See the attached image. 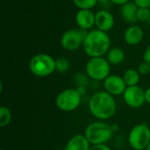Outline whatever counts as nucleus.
Instances as JSON below:
<instances>
[{
	"label": "nucleus",
	"mask_w": 150,
	"mask_h": 150,
	"mask_svg": "<svg viewBox=\"0 0 150 150\" xmlns=\"http://www.w3.org/2000/svg\"><path fill=\"white\" fill-rule=\"evenodd\" d=\"M83 48L84 53L91 57H102L111 48V38L107 33L98 29L91 30L87 33Z\"/></svg>",
	"instance_id": "1"
},
{
	"label": "nucleus",
	"mask_w": 150,
	"mask_h": 150,
	"mask_svg": "<svg viewBox=\"0 0 150 150\" xmlns=\"http://www.w3.org/2000/svg\"><path fill=\"white\" fill-rule=\"evenodd\" d=\"M117 105L113 96L106 91L95 93L89 101V110L91 113L100 120L112 118L116 112Z\"/></svg>",
	"instance_id": "2"
},
{
	"label": "nucleus",
	"mask_w": 150,
	"mask_h": 150,
	"mask_svg": "<svg viewBox=\"0 0 150 150\" xmlns=\"http://www.w3.org/2000/svg\"><path fill=\"white\" fill-rule=\"evenodd\" d=\"M112 127L102 121H97L90 124L86 129L84 135L91 145L105 144L112 137Z\"/></svg>",
	"instance_id": "3"
},
{
	"label": "nucleus",
	"mask_w": 150,
	"mask_h": 150,
	"mask_svg": "<svg viewBox=\"0 0 150 150\" xmlns=\"http://www.w3.org/2000/svg\"><path fill=\"white\" fill-rule=\"evenodd\" d=\"M29 68L31 72L39 77H46L53 74L55 69V59L47 54H37L32 57Z\"/></svg>",
	"instance_id": "4"
},
{
	"label": "nucleus",
	"mask_w": 150,
	"mask_h": 150,
	"mask_svg": "<svg viewBox=\"0 0 150 150\" xmlns=\"http://www.w3.org/2000/svg\"><path fill=\"white\" fill-rule=\"evenodd\" d=\"M85 70L89 77L95 81H104L111 72V64L104 56L91 57L86 63Z\"/></svg>",
	"instance_id": "5"
},
{
	"label": "nucleus",
	"mask_w": 150,
	"mask_h": 150,
	"mask_svg": "<svg viewBox=\"0 0 150 150\" xmlns=\"http://www.w3.org/2000/svg\"><path fill=\"white\" fill-rule=\"evenodd\" d=\"M56 106L63 112H72L81 104V95L75 89H67L58 94L55 99Z\"/></svg>",
	"instance_id": "6"
},
{
	"label": "nucleus",
	"mask_w": 150,
	"mask_h": 150,
	"mask_svg": "<svg viewBox=\"0 0 150 150\" xmlns=\"http://www.w3.org/2000/svg\"><path fill=\"white\" fill-rule=\"evenodd\" d=\"M128 142L134 150L146 149L150 143V129L145 124L134 127L128 135Z\"/></svg>",
	"instance_id": "7"
},
{
	"label": "nucleus",
	"mask_w": 150,
	"mask_h": 150,
	"mask_svg": "<svg viewBox=\"0 0 150 150\" xmlns=\"http://www.w3.org/2000/svg\"><path fill=\"white\" fill-rule=\"evenodd\" d=\"M88 32L79 29H69L63 33L61 37V46L67 51H76L83 47L84 38Z\"/></svg>",
	"instance_id": "8"
},
{
	"label": "nucleus",
	"mask_w": 150,
	"mask_h": 150,
	"mask_svg": "<svg viewBox=\"0 0 150 150\" xmlns=\"http://www.w3.org/2000/svg\"><path fill=\"white\" fill-rule=\"evenodd\" d=\"M123 99L128 106L139 108L146 102L145 91L138 85L127 87L125 92L123 93Z\"/></svg>",
	"instance_id": "9"
},
{
	"label": "nucleus",
	"mask_w": 150,
	"mask_h": 150,
	"mask_svg": "<svg viewBox=\"0 0 150 150\" xmlns=\"http://www.w3.org/2000/svg\"><path fill=\"white\" fill-rule=\"evenodd\" d=\"M104 87L106 92L112 96L123 95L127 89V84L123 79L117 75H110L105 80H104Z\"/></svg>",
	"instance_id": "10"
},
{
	"label": "nucleus",
	"mask_w": 150,
	"mask_h": 150,
	"mask_svg": "<svg viewBox=\"0 0 150 150\" xmlns=\"http://www.w3.org/2000/svg\"><path fill=\"white\" fill-rule=\"evenodd\" d=\"M114 24V17L109 11L99 10L95 13V26L97 29L107 33L113 28Z\"/></svg>",
	"instance_id": "11"
},
{
	"label": "nucleus",
	"mask_w": 150,
	"mask_h": 150,
	"mask_svg": "<svg viewBox=\"0 0 150 150\" xmlns=\"http://www.w3.org/2000/svg\"><path fill=\"white\" fill-rule=\"evenodd\" d=\"M76 23L80 29L90 30L95 25V13L91 10H79L76 15Z\"/></svg>",
	"instance_id": "12"
},
{
	"label": "nucleus",
	"mask_w": 150,
	"mask_h": 150,
	"mask_svg": "<svg viewBox=\"0 0 150 150\" xmlns=\"http://www.w3.org/2000/svg\"><path fill=\"white\" fill-rule=\"evenodd\" d=\"M124 40L130 46H136L140 44L144 37V32L142 27L137 25L128 26L124 32Z\"/></svg>",
	"instance_id": "13"
},
{
	"label": "nucleus",
	"mask_w": 150,
	"mask_h": 150,
	"mask_svg": "<svg viewBox=\"0 0 150 150\" xmlns=\"http://www.w3.org/2000/svg\"><path fill=\"white\" fill-rule=\"evenodd\" d=\"M91 143L83 134H76L69 139L64 150H90Z\"/></svg>",
	"instance_id": "14"
},
{
	"label": "nucleus",
	"mask_w": 150,
	"mask_h": 150,
	"mask_svg": "<svg viewBox=\"0 0 150 150\" xmlns=\"http://www.w3.org/2000/svg\"><path fill=\"white\" fill-rule=\"evenodd\" d=\"M138 10L139 7L134 2L125 4L121 6V17L128 23H136L138 22Z\"/></svg>",
	"instance_id": "15"
},
{
	"label": "nucleus",
	"mask_w": 150,
	"mask_h": 150,
	"mask_svg": "<svg viewBox=\"0 0 150 150\" xmlns=\"http://www.w3.org/2000/svg\"><path fill=\"white\" fill-rule=\"evenodd\" d=\"M126 58V54L124 50L120 47H112L110 48L108 53L106 54V59L112 65H119L124 62Z\"/></svg>",
	"instance_id": "16"
},
{
	"label": "nucleus",
	"mask_w": 150,
	"mask_h": 150,
	"mask_svg": "<svg viewBox=\"0 0 150 150\" xmlns=\"http://www.w3.org/2000/svg\"><path fill=\"white\" fill-rule=\"evenodd\" d=\"M140 75L141 74L138 72V70H135L133 69H129L126 70L124 73V76H123V79H124L127 86L130 87V86L137 85L140 81Z\"/></svg>",
	"instance_id": "17"
},
{
	"label": "nucleus",
	"mask_w": 150,
	"mask_h": 150,
	"mask_svg": "<svg viewBox=\"0 0 150 150\" xmlns=\"http://www.w3.org/2000/svg\"><path fill=\"white\" fill-rule=\"evenodd\" d=\"M11 112L9 108L5 106H1L0 107V127H4L10 124L11 121Z\"/></svg>",
	"instance_id": "18"
},
{
	"label": "nucleus",
	"mask_w": 150,
	"mask_h": 150,
	"mask_svg": "<svg viewBox=\"0 0 150 150\" xmlns=\"http://www.w3.org/2000/svg\"><path fill=\"white\" fill-rule=\"evenodd\" d=\"M79 10H91L98 4V0H72Z\"/></svg>",
	"instance_id": "19"
},
{
	"label": "nucleus",
	"mask_w": 150,
	"mask_h": 150,
	"mask_svg": "<svg viewBox=\"0 0 150 150\" xmlns=\"http://www.w3.org/2000/svg\"><path fill=\"white\" fill-rule=\"evenodd\" d=\"M70 63L68 59L64 57H60L55 60V69L58 72L64 73L69 69Z\"/></svg>",
	"instance_id": "20"
},
{
	"label": "nucleus",
	"mask_w": 150,
	"mask_h": 150,
	"mask_svg": "<svg viewBox=\"0 0 150 150\" xmlns=\"http://www.w3.org/2000/svg\"><path fill=\"white\" fill-rule=\"evenodd\" d=\"M149 8H139V10H138V21L146 22V21H149Z\"/></svg>",
	"instance_id": "21"
},
{
	"label": "nucleus",
	"mask_w": 150,
	"mask_h": 150,
	"mask_svg": "<svg viewBox=\"0 0 150 150\" xmlns=\"http://www.w3.org/2000/svg\"><path fill=\"white\" fill-rule=\"evenodd\" d=\"M138 72L141 75H148L150 73V64L149 62L143 61L138 66Z\"/></svg>",
	"instance_id": "22"
},
{
	"label": "nucleus",
	"mask_w": 150,
	"mask_h": 150,
	"mask_svg": "<svg viewBox=\"0 0 150 150\" xmlns=\"http://www.w3.org/2000/svg\"><path fill=\"white\" fill-rule=\"evenodd\" d=\"M139 8H149L150 0H134L133 1Z\"/></svg>",
	"instance_id": "23"
},
{
	"label": "nucleus",
	"mask_w": 150,
	"mask_h": 150,
	"mask_svg": "<svg viewBox=\"0 0 150 150\" xmlns=\"http://www.w3.org/2000/svg\"><path fill=\"white\" fill-rule=\"evenodd\" d=\"M90 150H112L105 144H98V145H91Z\"/></svg>",
	"instance_id": "24"
},
{
	"label": "nucleus",
	"mask_w": 150,
	"mask_h": 150,
	"mask_svg": "<svg viewBox=\"0 0 150 150\" xmlns=\"http://www.w3.org/2000/svg\"><path fill=\"white\" fill-rule=\"evenodd\" d=\"M143 61L149 62L150 64V45L147 47V48L144 51V54H143Z\"/></svg>",
	"instance_id": "25"
},
{
	"label": "nucleus",
	"mask_w": 150,
	"mask_h": 150,
	"mask_svg": "<svg viewBox=\"0 0 150 150\" xmlns=\"http://www.w3.org/2000/svg\"><path fill=\"white\" fill-rule=\"evenodd\" d=\"M111 2L113 4H117V5H124L125 4H127L129 2H131V0H111Z\"/></svg>",
	"instance_id": "26"
},
{
	"label": "nucleus",
	"mask_w": 150,
	"mask_h": 150,
	"mask_svg": "<svg viewBox=\"0 0 150 150\" xmlns=\"http://www.w3.org/2000/svg\"><path fill=\"white\" fill-rule=\"evenodd\" d=\"M145 100H146V102L150 104V88L145 91Z\"/></svg>",
	"instance_id": "27"
},
{
	"label": "nucleus",
	"mask_w": 150,
	"mask_h": 150,
	"mask_svg": "<svg viewBox=\"0 0 150 150\" xmlns=\"http://www.w3.org/2000/svg\"><path fill=\"white\" fill-rule=\"evenodd\" d=\"M111 0H98V3H101V4H105V3H107Z\"/></svg>",
	"instance_id": "28"
},
{
	"label": "nucleus",
	"mask_w": 150,
	"mask_h": 150,
	"mask_svg": "<svg viewBox=\"0 0 150 150\" xmlns=\"http://www.w3.org/2000/svg\"><path fill=\"white\" fill-rule=\"evenodd\" d=\"M145 150H150V143L149 144V145H148V147L146 148V149Z\"/></svg>",
	"instance_id": "29"
},
{
	"label": "nucleus",
	"mask_w": 150,
	"mask_h": 150,
	"mask_svg": "<svg viewBox=\"0 0 150 150\" xmlns=\"http://www.w3.org/2000/svg\"><path fill=\"white\" fill-rule=\"evenodd\" d=\"M54 150H62V149H54Z\"/></svg>",
	"instance_id": "30"
},
{
	"label": "nucleus",
	"mask_w": 150,
	"mask_h": 150,
	"mask_svg": "<svg viewBox=\"0 0 150 150\" xmlns=\"http://www.w3.org/2000/svg\"><path fill=\"white\" fill-rule=\"evenodd\" d=\"M62 1H67V0H62Z\"/></svg>",
	"instance_id": "31"
},
{
	"label": "nucleus",
	"mask_w": 150,
	"mask_h": 150,
	"mask_svg": "<svg viewBox=\"0 0 150 150\" xmlns=\"http://www.w3.org/2000/svg\"><path fill=\"white\" fill-rule=\"evenodd\" d=\"M133 150H134V149H133Z\"/></svg>",
	"instance_id": "32"
},
{
	"label": "nucleus",
	"mask_w": 150,
	"mask_h": 150,
	"mask_svg": "<svg viewBox=\"0 0 150 150\" xmlns=\"http://www.w3.org/2000/svg\"><path fill=\"white\" fill-rule=\"evenodd\" d=\"M149 20H150V19H149Z\"/></svg>",
	"instance_id": "33"
}]
</instances>
